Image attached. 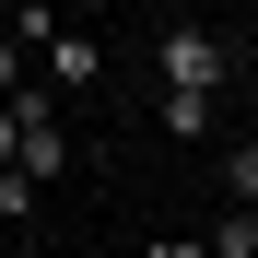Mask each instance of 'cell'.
Returning a JSON list of instances; mask_svg holds the SVG:
<instances>
[{"label": "cell", "mask_w": 258, "mask_h": 258, "mask_svg": "<svg viewBox=\"0 0 258 258\" xmlns=\"http://www.w3.org/2000/svg\"><path fill=\"white\" fill-rule=\"evenodd\" d=\"M153 59H164V94H223V82H235V47L211 24H164Z\"/></svg>", "instance_id": "1"}, {"label": "cell", "mask_w": 258, "mask_h": 258, "mask_svg": "<svg viewBox=\"0 0 258 258\" xmlns=\"http://www.w3.org/2000/svg\"><path fill=\"white\" fill-rule=\"evenodd\" d=\"M94 71H106V47H94V35H47V59H35V82H47L59 106H71V94H82Z\"/></svg>", "instance_id": "2"}, {"label": "cell", "mask_w": 258, "mask_h": 258, "mask_svg": "<svg viewBox=\"0 0 258 258\" xmlns=\"http://www.w3.org/2000/svg\"><path fill=\"white\" fill-rule=\"evenodd\" d=\"M24 176H35V188L71 176V129H24Z\"/></svg>", "instance_id": "3"}, {"label": "cell", "mask_w": 258, "mask_h": 258, "mask_svg": "<svg viewBox=\"0 0 258 258\" xmlns=\"http://www.w3.org/2000/svg\"><path fill=\"white\" fill-rule=\"evenodd\" d=\"M211 117H223V94H164V141H211Z\"/></svg>", "instance_id": "4"}, {"label": "cell", "mask_w": 258, "mask_h": 258, "mask_svg": "<svg viewBox=\"0 0 258 258\" xmlns=\"http://www.w3.org/2000/svg\"><path fill=\"white\" fill-rule=\"evenodd\" d=\"M200 246H211V258H258V211H223V223H211Z\"/></svg>", "instance_id": "5"}, {"label": "cell", "mask_w": 258, "mask_h": 258, "mask_svg": "<svg viewBox=\"0 0 258 258\" xmlns=\"http://www.w3.org/2000/svg\"><path fill=\"white\" fill-rule=\"evenodd\" d=\"M223 200H235V211H258V141H235V153H223Z\"/></svg>", "instance_id": "6"}, {"label": "cell", "mask_w": 258, "mask_h": 258, "mask_svg": "<svg viewBox=\"0 0 258 258\" xmlns=\"http://www.w3.org/2000/svg\"><path fill=\"white\" fill-rule=\"evenodd\" d=\"M35 200H47V188H35L24 164H12V176H0V223H35Z\"/></svg>", "instance_id": "7"}, {"label": "cell", "mask_w": 258, "mask_h": 258, "mask_svg": "<svg viewBox=\"0 0 258 258\" xmlns=\"http://www.w3.org/2000/svg\"><path fill=\"white\" fill-rule=\"evenodd\" d=\"M24 82H35V71H24V47H12V35H0V106H12Z\"/></svg>", "instance_id": "8"}, {"label": "cell", "mask_w": 258, "mask_h": 258, "mask_svg": "<svg viewBox=\"0 0 258 258\" xmlns=\"http://www.w3.org/2000/svg\"><path fill=\"white\" fill-rule=\"evenodd\" d=\"M12 164H24V117L0 106V176H12Z\"/></svg>", "instance_id": "9"}, {"label": "cell", "mask_w": 258, "mask_h": 258, "mask_svg": "<svg viewBox=\"0 0 258 258\" xmlns=\"http://www.w3.org/2000/svg\"><path fill=\"white\" fill-rule=\"evenodd\" d=\"M153 258H211V246L200 235H153Z\"/></svg>", "instance_id": "10"}]
</instances>
